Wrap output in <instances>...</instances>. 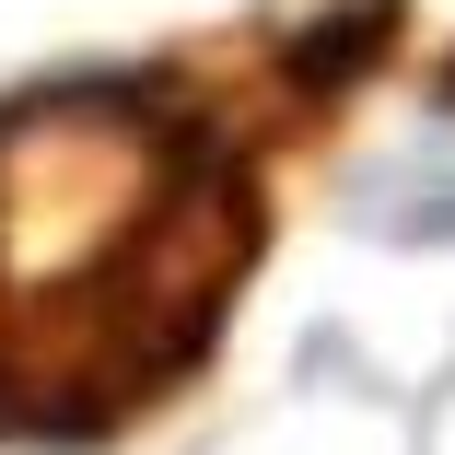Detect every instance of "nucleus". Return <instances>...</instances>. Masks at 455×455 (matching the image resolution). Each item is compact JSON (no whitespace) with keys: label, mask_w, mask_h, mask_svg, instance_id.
<instances>
[{"label":"nucleus","mask_w":455,"mask_h":455,"mask_svg":"<svg viewBox=\"0 0 455 455\" xmlns=\"http://www.w3.org/2000/svg\"><path fill=\"white\" fill-rule=\"evenodd\" d=\"M257 188L211 117L94 82L0 117V420L106 432L211 350Z\"/></svg>","instance_id":"f257e3e1"}]
</instances>
